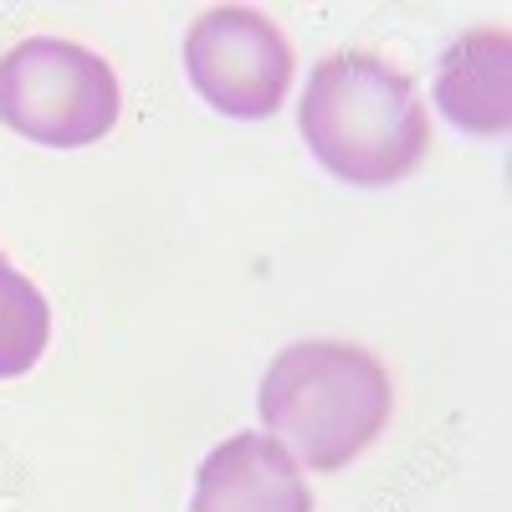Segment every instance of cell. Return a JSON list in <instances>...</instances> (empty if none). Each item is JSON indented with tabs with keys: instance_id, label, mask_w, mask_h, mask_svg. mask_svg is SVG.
Masks as SVG:
<instances>
[{
	"instance_id": "cell-1",
	"label": "cell",
	"mask_w": 512,
	"mask_h": 512,
	"mask_svg": "<svg viewBox=\"0 0 512 512\" xmlns=\"http://www.w3.org/2000/svg\"><path fill=\"white\" fill-rule=\"evenodd\" d=\"M297 128L313 159L344 185H400L431 154V108L420 82L379 52H333L313 67Z\"/></svg>"
},
{
	"instance_id": "cell-2",
	"label": "cell",
	"mask_w": 512,
	"mask_h": 512,
	"mask_svg": "<svg viewBox=\"0 0 512 512\" xmlns=\"http://www.w3.org/2000/svg\"><path fill=\"white\" fill-rule=\"evenodd\" d=\"M256 410L267 436L282 441L297 466L328 477L384 436L395 384L369 349L338 338H303L267 364Z\"/></svg>"
},
{
	"instance_id": "cell-3",
	"label": "cell",
	"mask_w": 512,
	"mask_h": 512,
	"mask_svg": "<svg viewBox=\"0 0 512 512\" xmlns=\"http://www.w3.org/2000/svg\"><path fill=\"white\" fill-rule=\"evenodd\" d=\"M123 108L108 57L62 36H26L0 57V123L41 149H88Z\"/></svg>"
},
{
	"instance_id": "cell-4",
	"label": "cell",
	"mask_w": 512,
	"mask_h": 512,
	"mask_svg": "<svg viewBox=\"0 0 512 512\" xmlns=\"http://www.w3.org/2000/svg\"><path fill=\"white\" fill-rule=\"evenodd\" d=\"M185 77L226 118H272L297 77V52L262 11L210 6L185 31Z\"/></svg>"
},
{
	"instance_id": "cell-5",
	"label": "cell",
	"mask_w": 512,
	"mask_h": 512,
	"mask_svg": "<svg viewBox=\"0 0 512 512\" xmlns=\"http://www.w3.org/2000/svg\"><path fill=\"white\" fill-rule=\"evenodd\" d=\"M190 512H313V487L282 441L241 431L200 461Z\"/></svg>"
},
{
	"instance_id": "cell-6",
	"label": "cell",
	"mask_w": 512,
	"mask_h": 512,
	"mask_svg": "<svg viewBox=\"0 0 512 512\" xmlns=\"http://www.w3.org/2000/svg\"><path fill=\"white\" fill-rule=\"evenodd\" d=\"M507 72H512V31L507 26H482V31L456 36L441 57V72H436L441 113L461 134L502 139L512 123Z\"/></svg>"
},
{
	"instance_id": "cell-7",
	"label": "cell",
	"mask_w": 512,
	"mask_h": 512,
	"mask_svg": "<svg viewBox=\"0 0 512 512\" xmlns=\"http://www.w3.org/2000/svg\"><path fill=\"white\" fill-rule=\"evenodd\" d=\"M52 344V308L11 256L0 251V379H21L41 364Z\"/></svg>"
}]
</instances>
